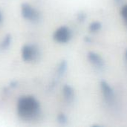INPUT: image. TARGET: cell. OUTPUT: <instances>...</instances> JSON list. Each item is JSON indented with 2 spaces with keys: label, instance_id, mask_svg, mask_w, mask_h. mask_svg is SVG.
<instances>
[{
  "label": "cell",
  "instance_id": "obj_3",
  "mask_svg": "<svg viewBox=\"0 0 127 127\" xmlns=\"http://www.w3.org/2000/svg\"><path fill=\"white\" fill-rule=\"evenodd\" d=\"M22 16L30 21L36 22L39 19V13L37 10H36L33 7H32L30 4L24 3L22 4Z\"/></svg>",
  "mask_w": 127,
  "mask_h": 127
},
{
  "label": "cell",
  "instance_id": "obj_2",
  "mask_svg": "<svg viewBox=\"0 0 127 127\" xmlns=\"http://www.w3.org/2000/svg\"><path fill=\"white\" fill-rule=\"evenodd\" d=\"M71 38V31L66 26L59 28L54 34V39L60 43H66Z\"/></svg>",
  "mask_w": 127,
  "mask_h": 127
},
{
  "label": "cell",
  "instance_id": "obj_7",
  "mask_svg": "<svg viewBox=\"0 0 127 127\" xmlns=\"http://www.w3.org/2000/svg\"><path fill=\"white\" fill-rule=\"evenodd\" d=\"M63 95L68 102H71L73 100L74 97V93L71 87H70L68 85H65L63 87Z\"/></svg>",
  "mask_w": 127,
  "mask_h": 127
},
{
  "label": "cell",
  "instance_id": "obj_12",
  "mask_svg": "<svg viewBox=\"0 0 127 127\" xmlns=\"http://www.w3.org/2000/svg\"><path fill=\"white\" fill-rule=\"evenodd\" d=\"M125 59H126V62H127V51H126V54H125Z\"/></svg>",
  "mask_w": 127,
  "mask_h": 127
},
{
  "label": "cell",
  "instance_id": "obj_14",
  "mask_svg": "<svg viewBox=\"0 0 127 127\" xmlns=\"http://www.w3.org/2000/svg\"><path fill=\"white\" fill-rule=\"evenodd\" d=\"M116 1H120V0H116Z\"/></svg>",
  "mask_w": 127,
  "mask_h": 127
},
{
  "label": "cell",
  "instance_id": "obj_9",
  "mask_svg": "<svg viewBox=\"0 0 127 127\" xmlns=\"http://www.w3.org/2000/svg\"><path fill=\"white\" fill-rule=\"evenodd\" d=\"M10 36L8 35V36H7L6 37H4V41H3L2 43L1 44V48H7V47L10 45Z\"/></svg>",
  "mask_w": 127,
  "mask_h": 127
},
{
  "label": "cell",
  "instance_id": "obj_13",
  "mask_svg": "<svg viewBox=\"0 0 127 127\" xmlns=\"http://www.w3.org/2000/svg\"><path fill=\"white\" fill-rule=\"evenodd\" d=\"M1 21V13H0V22Z\"/></svg>",
  "mask_w": 127,
  "mask_h": 127
},
{
  "label": "cell",
  "instance_id": "obj_5",
  "mask_svg": "<svg viewBox=\"0 0 127 127\" xmlns=\"http://www.w3.org/2000/svg\"><path fill=\"white\" fill-rule=\"evenodd\" d=\"M100 87L105 101L110 106L113 105L115 103V94L111 86L106 82L103 81L101 82Z\"/></svg>",
  "mask_w": 127,
  "mask_h": 127
},
{
  "label": "cell",
  "instance_id": "obj_10",
  "mask_svg": "<svg viewBox=\"0 0 127 127\" xmlns=\"http://www.w3.org/2000/svg\"><path fill=\"white\" fill-rule=\"evenodd\" d=\"M121 16H122L124 20L125 21V22H126L127 25V4L123 7L122 10L121 11Z\"/></svg>",
  "mask_w": 127,
  "mask_h": 127
},
{
  "label": "cell",
  "instance_id": "obj_6",
  "mask_svg": "<svg viewBox=\"0 0 127 127\" xmlns=\"http://www.w3.org/2000/svg\"><path fill=\"white\" fill-rule=\"evenodd\" d=\"M88 57L91 63L95 68L98 69H102L104 67V61L99 54L95 52H89L88 54Z\"/></svg>",
  "mask_w": 127,
  "mask_h": 127
},
{
  "label": "cell",
  "instance_id": "obj_11",
  "mask_svg": "<svg viewBox=\"0 0 127 127\" xmlns=\"http://www.w3.org/2000/svg\"><path fill=\"white\" fill-rule=\"evenodd\" d=\"M58 120L60 123H65L66 121V118L64 115H60L58 117Z\"/></svg>",
  "mask_w": 127,
  "mask_h": 127
},
{
  "label": "cell",
  "instance_id": "obj_1",
  "mask_svg": "<svg viewBox=\"0 0 127 127\" xmlns=\"http://www.w3.org/2000/svg\"><path fill=\"white\" fill-rule=\"evenodd\" d=\"M39 103L33 97H22L17 103V112L19 117L24 120L34 118L39 112Z\"/></svg>",
  "mask_w": 127,
  "mask_h": 127
},
{
  "label": "cell",
  "instance_id": "obj_8",
  "mask_svg": "<svg viewBox=\"0 0 127 127\" xmlns=\"http://www.w3.org/2000/svg\"><path fill=\"white\" fill-rule=\"evenodd\" d=\"M100 28H101V25H100V23H99V22H93V23L91 24L90 26H89L90 31H93V32L97 31Z\"/></svg>",
  "mask_w": 127,
  "mask_h": 127
},
{
  "label": "cell",
  "instance_id": "obj_4",
  "mask_svg": "<svg viewBox=\"0 0 127 127\" xmlns=\"http://www.w3.org/2000/svg\"><path fill=\"white\" fill-rule=\"evenodd\" d=\"M22 59L26 62L33 61L39 57L38 49L33 45H25L22 49Z\"/></svg>",
  "mask_w": 127,
  "mask_h": 127
}]
</instances>
